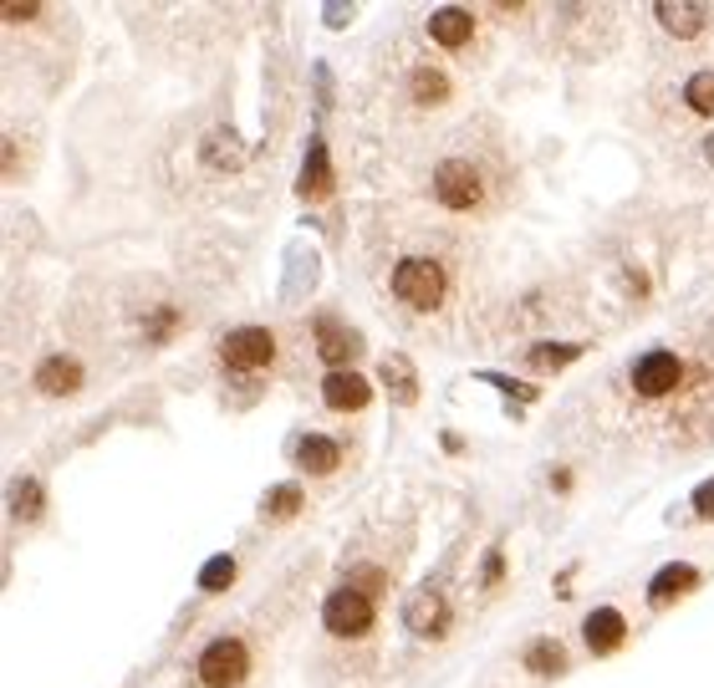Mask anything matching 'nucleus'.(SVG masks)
I'll return each mask as SVG.
<instances>
[{
	"mask_svg": "<svg viewBox=\"0 0 714 688\" xmlns=\"http://www.w3.org/2000/svg\"><path fill=\"white\" fill-rule=\"evenodd\" d=\"M684 378H689V363L679 357V352H643L638 363L627 367V382H633V393L638 398H669V393H679L684 388Z\"/></svg>",
	"mask_w": 714,
	"mask_h": 688,
	"instance_id": "nucleus-1",
	"label": "nucleus"
},
{
	"mask_svg": "<svg viewBox=\"0 0 714 688\" xmlns=\"http://www.w3.org/2000/svg\"><path fill=\"white\" fill-rule=\"evenodd\" d=\"M393 291H399L403 307L434 311L445 301V271L434 261H424V255H408V261H399V271H393Z\"/></svg>",
	"mask_w": 714,
	"mask_h": 688,
	"instance_id": "nucleus-2",
	"label": "nucleus"
},
{
	"mask_svg": "<svg viewBox=\"0 0 714 688\" xmlns=\"http://www.w3.org/2000/svg\"><path fill=\"white\" fill-rule=\"evenodd\" d=\"M245 674H251V653L240 638H215L199 653V684L205 688H235Z\"/></svg>",
	"mask_w": 714,
	"mask_h": 688,
	"instance_id": "nucleus-3",
	"label": "nucleus"
},
{
	"mask_svg": "<svg viewBox=\"0 0 714 688\" xmlns=\"http://www.w3.org/2000/svg\"><path fill=\"white\" fill-rule=\"evenodd\" d=\"M322 622H327L337 638H362V632L372 628V597L368 592H357V586H343V592H332L327 597Z\"/></svg>",
	"mask_w": 714,
	"mask_h": 688,
	"instance_id": "nucleus-4",
	"label": "nucleus"
},
{
	"mask_svg": "<svg viewBox=\"0 0 714 688\" xmlns=\"http://www.w3.org/2000/svg\"><path fill=\"white\" fill-rule=\"evenodd\" d=\"M434 199L445 209H475L480 205V174L475 163H445L439 174H434Z\"/></svg>",
	"mask_w": 714,
	"mask_h": 688,
	"instance_id": "nucleus-5",
	"label": "nucleus"
},
{
	"mask_svg": "<svg viewBox=\"0 0 714 688\" xmlns=\"http://www.w3.org/2000/svg\"><path fill=\"white\" fill-rule=\"evenodd\" d=\"M220 357L230 367H245V372H255V367H270V357H276V342H270V332H261V326H240V332H230V337L220 342Z\"/></svg>",
	"mask_w": 714,
	"mask_h": 688,
	"instance_id": "nucleus-6",
	"label": "nucleus"
},
{
	"mask_svg": "<svg viewBox=\"0 0 714 688\" xmlns=\"http://www.w3.org/2000/svg\"><path fill=\"white\" fill-rule=\"evenodd\" d=\"M403 617H408V628H414L418 638H445V632H449V601H445V592L418 586L414 597H408V607H403Z\"/></svg>",
	"mask_w": 714,
	"mask_h": 688,
	"instance_id": "nucleus-7",
	"label": "nucleus"
},
{
	"mask_svg": "<svg viewBox=\"0 0 714 688\" xmlns=\"http://www.w3.org/2000/svg\"><path fill=\"white\" fill-rule=\"evenodd\" d=\"M322 398H327V409H337V413H357V409H368L372 388H368V378H362V372L343 367V372H327Z\"/></svg>",
	"mask_w": 714,
	"mask_h": 688,
	"instance_id": "nucleus-8",
	"label": "nucleus"
},
{
	"mask_svg": "<svg viewBox=\"0 0 714 688\" xmlns=\"http://www.w3.org/2000/svg\"><path fill=\"white\" fill-rule=\"evenodd\" d=\"M429 36H434V46L460 51V46H470V36H475V15L464 11V5H445V11L429 15Z\"/></svg>",
	"mask_w": 714,
	"mask_h": 688,
	"instance_id": "nucleus-9",
	"label": "nucleus"
},
{
	"mask_svg": "<svg viewBox=\"0 0 714 688\" xmlns=\"http://www.w3.org/2000/svg\"><path fill=\"white\" fill-rule=\"evenodd\" d=\"M36 388H42L46 398H67L82 388V363L77 357H46L42 367H36Z\"/></svg>",
	"mask_w": 714,
	"mask_h": 688,
	"instance_id": "nucleus-10",
	"label": "nucleus"
},
{
	"mask_svg": "<svg viewBox=\"0 0 714 688\" xmlns=\"http://www.w3.org/2000/svg\"><path fill=\"white\" fill-rule=\"evenodd\" d=\"M581 638H587V647H592V653H618V647H623V638H627L623 612H612V607L592 612V617H587V628H581Z\"/></svg>",
	"mask_w": 714,
	"mask_h": 688,
	"instance_id": "nucleus-11",
	"label": "nucleus"
},
{
	"mask_svg": "<svg viewBox=\"0 0 714 688\" xmlns=\"http://www.w3.org/2000/svg\"><path fill=\"white\" fill-rule=\"evenodd\" d=\"M297 465L307 469V474H332V469L343 465V449L332 439H322V434H307V439L297 444Z\"/></svg>",
	"mask_w": 714,
	"mask_h": 688,
	"instance_id": "nucleus-12",
	"label": "nucleus"
},
{
	"mask_svg": "<svg viewBox=\"0 0 714 688\" xmlns=\"http://www.w3.org/2000/svg\"><path fill=\"white\" fill-rule=\"evenodd\" d=\"M689 586H700V572H694V566H664L658 582L648 586V601H654V607H669V601L679 597V592H689Z\"/></svg>",
	"mask_w": 714,
	"mask_h": 688,
	"instance_id": "nucleus-13",
	"label": "nucleus"
},
{
	"mask_svg": "<svg viewBox=\"0 0 714 688\" xmlns=\"http://www.w3.org/2000/svg\"><path fill=\"white\" fill-rule=\"evenodd\" d=\"M658 21H664V31H673V36H700L704 31V5H679V0H664L658 5Z\"/></svg>",
	"mask_w": 714,
	"mask_h": 688,
	"instance_id": "nucleus-14",
	"label": "nucleus"
},
{
	"mask_svg": "<svg viewBox=\"0 0 714 688\" xmlns=\"http://www.w3.org/2000/svg\"><path fill=\"white\" fill-rule=\"evenodd\" d=\"M357 347H362V342H357V332H343V326H327V332L316 337V352H322V363H332L337 372H343V367L357 357Z\"/></svg>",
	"mask_w": 714,
	"mask_h": 688,
	"instance_id": "nucleus-15",
	"label": "nucleus"
},
{
	"mask_svg": "<svg viewBox=\"0 0 714 688\" xmlns=\"http://www.w3.org/2000/svg\"><path fill=\"white\" fill-rule=\"evenodd\" d=\"M301 194H307V199H327V194H332V163H327V148H322V144H312V153H307Z\"/></svg>",
	"mask_w": 714,
	"mask_h": 688,
	"instance_id": "nucleus-16",
	"label": "nucleus"
},
{
	"mask_svg": "<svg viewBox=\"0 0 714 688\" xmlns=\"http://www.w3.org/2000/svg\"><path fill=\"white\" fill-rule=\"evenodd\" d=\"M383 382H388V393L399 398V403H414L418 398V382H414L408 357H383Z\"/></svg>",
	"mask_w": 714,
	"mask_h": 688,
	"instance_id": "nucleus-17",
	"label": "nucleus"
},
{
	"mask_svg": "<svg viewBox=\"0 0 714 688\" xmlns=\"http://www.w3.org/2000/svg\"><path fill=\"white\" fill-rule=\"evenodd\" d=\"M684 103L700 117H714V72H694L684 88Z\"/></svg>",
	"mask_w": 714,
	"mask_h": 688,
	"instance_id": "nucleus-18",
	"label": "nucleus"
},
{
	"mask_svg": "<svg viewBox=\"0 0 714 688\" xmlns=\"http://www.w3.org/2000/svg\"><path fill=\"white\" fill-rule=\"evenodd\" d=\"M414 98H418V103H445V98H449V77L434 72V67H418V72H414Z\"/></svg>",
	"mask_w": 714,
	"mask_h": 688,
	"instance_id": "nucleus-19",
	"label": "nucleus"
},
{
	"mask_svg": "<svg viewBox=\"0 0 714 688\" xmlns=\"http://www.w3.org/2000/svg\"><path fill=\"white\" fill-rule=\"evenodd\" d=\"M297 511H301V490L297 484H276L266 500V520H291Z\"/></svg>",
	"mask_w": 714,
	"mask_h": 688,
	"instance_id": "nucleus-20",
	"label": "nucleus"
},
{
	"mask_svg": "<svg viewBox=\"0 0 714 688\" xmlns=\"http://www.w3.org/2000/svg\"><path fill=\"white\" fill-rule=\"evenodd\" d=\"M562 658H566L562 643H546V638L526 647V668H531V674H551V668H562Z\"/></svg>",
	"mask_w": 714,
	"mask_h": 688,
	"instance_id": "nucleus-21",
	"label": "nucleus"
},
{
	"mask_svg": "<svg viewBox=\"0 0 714 688\" xmlns=\"http://www.w3.org/2000/svg\"><path fill=\"white\" fill-rule=\"evenodd\" d=\"M230 582H235V561L230 557H215L205 572H199V586H205V592H224Z\"/></svg>",
	"mask_w": 714,
	"mask_h": 688,
	"instance_id": "nucleus-22",
	"label": "nucleus"
},
{
	"mask_svg": "<svg viewBox=\"0 0 714 688\" xmlns=\"http://www.w3.org/2000/svg\"><path fill=\"white\" fill-rule=\"evenodd\" d=\"M577 357V347H556V342H541V347L531 352V367H566Z\"/></svg>",
	"mask_w": 714,
	"mask_h": 688,
	"instance_id": "nucleus-23",
	"label": "nucleus"
},
{
	"mask_svg": "<svg viewBox=\"0 0 714 688\" xmlns=\"http://www.w3.org/2000/svg\"><path fill=\"white\" fill-rule=\"evenodd\" d=\"M15 515H21V520H36V515H42V484H21V490H15Z\"/></svg>",
	"mask_w": 714,
	"mask_h": 688,
	"instance_id": "nucleus-24",
	"label": "nucleus"
},
{
	"mask_svg": "<svg viewBox=\"0 0 714 688\" xmlns=\"http://www.w3.org/2000/svg\"><path fill=\"white\" fill-rule=\"evenodd\" d=\"M694 511H700L704 520H714V480L700 484V495H694Z\"/></svg>",
	"mask_w": 714,
	"mask_h": 688,
	"instance_id": "nucleus-25",
	"label": "nucleus"
},
{
	"mask_svg": "<svg viewBox=\"0 0 714 688\" xmlns=\"http://www.w3.org/2000/svg\"><path fill=\"white\" fill-rule=\"evenodd\" d=\"M31 15H36L31 0H11V5H5V21H31Z\"/></svg>",
	"mask_w": 714,
	"mask_h": 688,
	"instance_id": "nucleus-26",
	"label": "nucleus"
},
{
	"mask_svg": "<svg viewBox=\"0 0 714 688\" xmlns=\"http://www.w3.org/2000/svg\"><path fill=\"white\" fill-rule=\"evenodd\" d=\"M710 159H714V138H710Z\"/></svg>",
	"mask_w": 714,
	"mask_h": 688,
	"instance_id": "nucleus-27",
	"label": "nucleus"
}]
</instances>
